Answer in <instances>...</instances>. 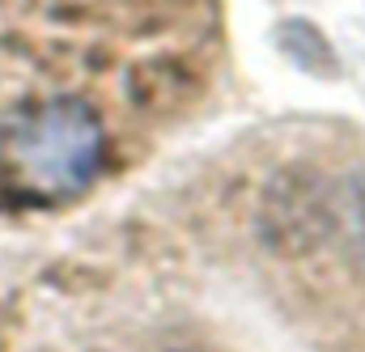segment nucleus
<instances>
[{
	"label": "nucleus",
	"mask_w": 365,
	"mask_h": 352,
	"mask_svg": "<svg viewBox=\"0 0 365 352\" xmlns=\"http://www.w3.org/2000/svg\"><path fill=\"white\" fill-rule=\"evenodd\" d=\"M106 162V128L90 102L47 98L0 136V195L9 204H64L90 191Z\"/></svg>",
	"instance_id": "f257e3e1"
}]
</instances>
